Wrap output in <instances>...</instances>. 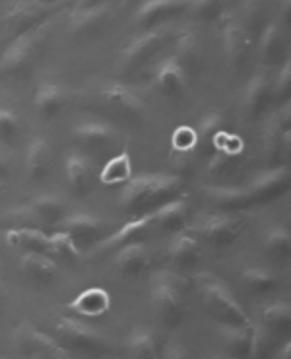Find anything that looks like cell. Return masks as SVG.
<instances>
[{"instance_id": "5b68a950", "label": "cell", "mask_w": 291, "mask_h": 359, "mask_svg": "<svg viewBox=\"0 0 291 359\" xmlns=\"http://www.w3.org/2000/svg\"><path fill=\"white\" fill-rule=\"evenodd\" d=\"M290 101L270 115L266 125L262 128V148L268 159V165H287V156H290Z\"/></svg>"}, {"instance_id": "ac0fdd59", "label": "cell", "mask_w": 291, "mask_h": 359, "mask_svg": "<svg viewBox=\"0 0 291 359\" xmlns=\"http://www.w3.org/2000/svg\"><path fill=\"white\" fill-rule=\"evenodd\" d=\"M53 165V150L45 136H35L27 144L25 151V175L34 183H41L49 177Z\"/></svg>"}, {"instance_id": "d590c367", "label": "cell", "mask_w": 291, "mask_h": 359, "mask_svg": "<svg viewBox=\"0 0 291 359\" xmlns=\"http://www.w3.org/2000/svg\"><path fill=\"white\" fill-rule=\"evenodd\" d=\"M50 255L55 260H62L67 264H78L82 260V252L76 247L72 237L65 229H57L49 235Z\"/></svg>"}, {"instance_id": "836d02e7", "label": "cell", "mask_w": 291, "mask_h": 359, "mask_svg": "<svg viewBox=\"0 0 291 359\" xmlns=\"http://www.w3.org/2000/svg\"><path fill=\"white\" fill-rule=\"evenodd\" d=\"M262 249H264V252H266L270 259L278 260V262L290 259V252H291L290 229L280 226V224L268 227L266 231H264V235H262Z\"/></svg>"}, {"instance_id": "3957f363", "label": "cell", "mask_w": 291, "mask_h": 359, "mask_svg": "<svg viewBox=\"0 0 291 359\" xmlns=\"http://www.w3.org/2000/svg\"><path fill=\"white\" fill-rule=\"evenodd\" d=\"M198 295L204 309L217 325L252 326V320L243 305L233 295L231 287L214 274H202L198 278Z\"/></svg>"}, {"instance_id": "60d3db41", "label": "cell", "mask_w": 291, "mask_h": 359, "mask_svg": "<svg viewBox=\"0 0 291 359\" xmlns=\"http://www.w3.org/2000/svg\"><path fill=\"white\" fill-rule=\"evenodd\" d=\"M175 60L181 65L184 74H189L192 70L198 68V47L192 41V37H183L179 45H177V53H175Z\"/></svg>"}, {"instance_id": "8d00e7d4", "label": "cell", "mask_w": 291, "mask_h": 359, "mask_svg": "<svg viewBox=\"0 0 291 359\" xmlns=\"http://www.w3.org/2000/svg\"><path fill=\"white\" fill-rule=\"evenodd\" d=\"M247 41H249V37H247V29L245 27L237 25L235 22H229V24L225 25L224 47L231 62H235V65L241 62L245 53H247Z\"/></svg>"}, {"instance_id": "603a6c76", "label": "cell", "mask_w": 291, "mask_h": 359, "mask_svg": "<svg viewBox=\"0 0 291 359\" xmlns=\"http://www.w3.org/2000/svg\"><path fill=\"white\" fill-rule=\"evenodd\" d=\"M68 309L88 318L103 317L111 309V295L103 287H88L68 303Z\"/></svg>"}, {"instance_id": "c3c4849f", "label": "cell", "mask_w": 291, "mask_h": 359, "mask_svg": "<svg viewBox=\"0 0 291 359\" xmlns=\"http://www.w3.org/2000/svg\"><path fill=\"white\" fill-rule=\"evenodd\" d=\"M4 187H6V183H4V181H0V196L4 194Z\"/></svg>"}, {"instance_id": "52a82bcc", "label": "cell", "mask_w": 291, "mask_h": 359, "mask_svg": "<svg viewBox=\"0 0 291 359\" xmlns=\"http://www.w3.org/2000/svg\"><path fill=\"white\" fill-rule=\"evenodd\" d=\"M70 136L80 150L93 151V154L107 151L119 140V134H116L115 128L105 121H100V118L78 121L76 125H72Z\"/></svg>"}, {"instance_id": "4dcf8cb0", "label": "cell", "mask_w": 291, "mask_h": 359, "mask_svg": "<svg viewBox=\"0 0 291 359\" xmlns=\"http://www.w3.org/2000/svg\"><path fill=\"white\" fill-rule=\"evenodd\" d=\"M260 318H262V326L272 334L287 332L291 323L290 303L283 299H268L260 307Z\"/></svg>"}, {"instance_id": "d4e9b609", "label": "cell", "mask_w": 291, "mask_h": 359, "mask_svg": "<svg viewBox=\"0 0 291 359\" xmlns=\"http://www.w3.org/2000/svg\"><path fill=\"white\" fill-rule=\"evenodd\" d=\"M245 168H247L245 151H241V154H224V151H216V154L210 158L208 165H206V175H208L214 183H227V181H233L239 173H243Z\"/></svg>"}, {"instance_id": "e575fe53", "label": "cell", "mask_w": 291, "mask_h": 359, "mask_svg": "<svg viewBox=\"0 0 291 359\" xmlns=\"http://www.w3.org/2000/svg\"><path fill=\"white\" fill-rule=\"evenodd\" d=\"M133 179V159L128 151H121L119 156L111 158L101 169L100 181L107 187L125 184Z\"/></svg>"}, {"instance_id": "8992f818", "label": "cell", "mask_w": 291, "mask_h": 359, "mask_svg": "<svg viewBox=\"0 0 291 359\" xmlns=\"http://www.w3.org/2000/svg\"><path fill=\"white\" fill-rule=\"evenodd\" d=\"M243 231H245L243 217L233 216L231 212L212 214V216L204 217L198 226L192 229V233L196 235L200 241L214 247V249H219V251L233 247L241 239Z\"/></svg>"}, {"instance_id": "f1b7e54d", "label": "cell", "mask_w": 291, "mask_h": 359, "mask_svg": "<svg viewBox=\"0 0 291 359\" xmlns=\"http://www.w3.org/2000/svg\"><path fill=\"white\" fill-rule=\"evenodd\" d=\"M163 41V32H150V34L140 35L126 47L123 55V67L126 70L142 67L148 59H151L158 53L159 45Z\"/></svg>"}, {"instance_id": "f6af8a7d", "label": "cell", "mask_w": 291, "mask_h": 359, "mask_svg": "<svg viewBox=\"0 0 291 359\" xmlns=\"http://www.w3.org/2000/svg\"><path fill=\"white\" fill-rule=\"evenodd\" d=\"M291 74H290V65H287V60H285V65L280 70V74L276 80H272V100L278 101H285L290 100V84H291Z\"/></svg>"}, {"instance_id": "ee69618b", "label": "cell", "mask_w": 291, "mask_h": 359, "mask_svg": "<svg viewBox=\"0 0 291 359\" xmlns=\"http://www.w3.org/2000/svg\"><path fill=\"white\" fill-rule=\"evenodd\" d=\"M224 0H192V12L200 20H216L222 14Z\"/></svg>"}, {"instance_id": "4fadbf2b", "label": "cell", "mask_w": 291, "mask_h": 359, "mask_svg": "<svg viewBox=\"0 0 291 359\" xmlns=\"http://www.w3.org/2000/svg\"><path fill=\"white\" fill-rule=\"evenodd\" d=\"M151 212H154V210H151ZM151 212H146V214H140V216L130 217V219L125 222L116 231H113L111 235H105L93 249L100 252H107L113 251V249H119V247H123L126 243L142 241V239L151 231V217H154Z\"/></svg>"}, {"instance_id": "9a60e30c", "label": "cell", "mask_w": 291, "mask_h": 359, "mask_svg": "<svg viewBox=\"0 0 291 359\" xmlns=\"http://www.w3.org/2000/svg\"><path fill=\"white\" fill-rule=\"evenodd\" d=\"M116 270L125 280H140L150 266V249L144 241L126 243L116 249Z\"/></svg>"}, {"instance_id": "74e56055", "label": "cell", "mask_w": 291, "mask_h": 359, "mask_svg": "<svg viewBox=\"0 0 291 359\" xmlns=\"http://www.w3.org/2000/svg\"><path fill=\"white\" fill-rule=\"evenodd\" d=\"M283 34L280 25L270 24L262 29V37H260V55L268 65H272L276 60L283 57Z\"/></svg>"}, {"instance_id": "484cf974", "label": "cell", "mask_w": 291, "mask_h": 359, "mask_svg": "<svg viewBox=\"0 0 291 359\" xmlns=\"http://www.w3.org/2000/svg\"><path fill=\"white\" fill-rule=\"evenodd\" d=\"M34 43L35 35L32 32H27L24 37H20L2 57L0 67L12 78H22L25 74V70L29 67V59L34 55Z\"/></svg>"}, {"instance_id": "ffe728a7", "label": "cell", "mask_w": 291, "mask_h": 359, "mask_svg": "<svg viewBox=\"0 0 291 359\" xmlns=\"http://www.w3.org/2000/svg\"><path fill=\"white\" fill-rule=\"evenodd\" d=\"M32 105H34L35 113L39 117L45 118V121H53V118H57L67 109L68 97L60 86L43 82V84L35 88Z\"/></svg>"}, {"instance_id": "bcb514c9", "label": "cell", "mask_w": 291, "mask_h": 359, "mask_svg": "<svg viewBox=\"0 0 291 359\" xmlns=\"http://www.w3.org/2000/svg\"><path fill=\"white\" fill-rule=\"evenodd\" d=\"M10 175H12V163H10L8 154L0 148V181L6 183Z\"/></svg>"}, {"instance_id": "f35d334b", "label": "cell", "mask_w": 291, "mask_h": 359, "mask_svg": "<svg viewBox=\"0 0 291 359\" xmlns=\"http://www.w3.org/2000/svg\"><path fill=\"white\" fill-rule=\"evenodd\" d=\"M198 146V133H196L194 126L181 125L177 126L173 134H171V150H173V154H191V156H194Z\"/></svg>"}, {"instance_id": "2e32d148", "label": "cell", "mask_w": 291, "mask_h": 359, "mask_svg": "<svg viewBox=\"0 0 291 359\" xmlns=\"http://www.w3.org/2000/svg\"><path fill=\"white\" fill-rule=\"evenodd\" d=\"M101 97L109 107H113L121 117L128 121H142L146 117V103L138 93L123 84H107L101 90Z\"/></svg>"}, {"instance_id": "ba28073f", "label": "cell", "mask_w": 291, "mask_h": 359, "mask_svg": "<svg viewBox=\"0 0 291 359\" xmlns=\"http://www.w3.org/2000/svg\"><path fill=\"white\" fill-rule=\"evenodd\" d=\"M58 226L72 237V241L76 243V247L80 249V252L93 249L105 237L103 233H107L103 219L100 216L88 214V212L68 214Z\"/></svg>"}, {"instance_id": "9c48e42d", "label": "cell", "mask_w": 291, "mask_h": 359, "mask_svg": "<svg viewBox=\"0 0 291 359\" xmlns=\"http://www.w3.org/2000/svg\"><path fill=\"white\" fill-rule=\"evenodd\" d=\"M252 194L255 204H264L282 196L290 187V168L287 165H268V169L245 181Z\"/></svg>"}, {"instance_id": "cb8c5ba5", "label": "cell", "mask_w": 291, "mask_h": 359, "mask_svg": "<svg viewBox=\"0 0 291 359\" xmlns=\"http://www.w3.org/2000/svg\"><path fill=\"white\" fill-rule=\"evenodd\" d=\"M65 175L72 192H76L78 196H86L92 189V168L88 158L80 150L65 154Z\"/></svg>"}, {"instance_id": "277c9868", "label": "cell", "mask_w": 291, "mask_h": 359, "mask_svg": "<svg viewBox=\"0 0 291 359\" xmlns=\"http://www.w3.org/2000/svg\"><path fill=\"white\" fill-rule=\"evenodd\" d=\"M53 332L72 355H103L109 351V344L103 336L78 318L58 317L53 320Z\"/></svg>"}, {"instance_id": "e0dca14e", "label": "cell", "mask_w": 291, "mask_h": 359, "mask_svg": "<svg viewBox=\"0 0 291 359\" xmlns=\"http://www.w3.org/2000/svg\"><path fill=\"white\" fill-rule=\"evenodd\" d=\"M255 332L257 326L217 325V340L227 355L231 358H252L255 355Z\"/></svg>"}, {"instance_id": "7a4b0ae2", "label": "cell", "mask_w": 291, "mask_h": 359, "mask_svg": "<svg viewBox=\"0 0 291 359\" xmlns=\"http://www.w3.org/2000/svg\"><path fill=\"white\" fill-rule=\"evenodd\" d=\"M191 282L181 272L158 270L151 276L150 297L159 323L167 328H177L187 313V295Z\"/></svg>"}, {"instance_id": "5bb4252c", "label": "cell", "mask_w": 291, "mask_h": 359, "mask_svg": "<svg viewBox=\"0 0 291 359\" xmlns=\"http://www.w3.org/2000/svg\"><path fill=\"white\" fill-rule=\"evenodd\" d=\"M189 212H191V202L184 196H177L173 201L161 204L154 210L151 214V231L158 233L173 235L187 227V219H189Z\"/></svg>"}, {"instance_id": "7dc6e473", "label": "cell", "mask_w": 291, "mask_h": 359, "mask_svg": "<svg viewBox=\"0 0 291 359\" xmlns=\"http://www.w3.org/2000/svg\"><path fill=\"white\" fill-rule=\"evenodd\" d=\"M103 2H105V0H78V2H76V12L97 8V6H103Z\"/></svg>"}, {"instance_id": "f546056e", "label": "cell", "mask_w": 291, "mask_h": 359, "mask_svg": "<svg viewBox=\"0 0 291 359\" xmlns=\"http://www.w3.org/2000/svg\"><path fill=\"white\" fill-rule=\"evenodd\" d=\"M239 280L247 292L257 293V295H270L276 292V287L280 284L278 276L264 266H247L245 270H241Z\"/></svg>"}, {"instance_id": "b9f144b4", "label": "cell", "mask_w": 291, "mask_h": 359, "mask_svg": "<svg viewBox=\"0 0 291 359\" xmlns=\"http://www.w3.org/2000/svg\"><path fill=\"white\" fill-rule=\"evenodd\" d=\"M22 134V118L14 109L0 105V138L6 142H14Z\"/></svg>"}, {"instance_id": "7bdbcfd3", "label": "cell", "mask_w": 291, "mask_h": 359, "mask_svg": "<svg viewBox=\"0 0 291 359\" xmlns=\"http://www.w3.org/2000/svg\"><path fill=\"white\" fill-rule=\"evenodd\" d=\"M212 144H214L216 151H224V154H241V151H245V142H243L241 136L222 130V128L212 136Z\"/></svg>"}, {"instance_id": "d6a6232c", "label": "cell", "mask_w": 291, "mask_h": 359, "mask_svg": "<svg viewBox=\"0 0 291 359\" xmlns=\"http://www.w3.org/2000/svg\"><path fill=\"white\" fill-rule=\"evenodd\" d=\"M187 2L184 0H148L146 4H142L138 12V22L140 25H154L165 20L169 16H175L179 12H183Z\"/></svg>"}, {"instance_id": "44dd1931", "label": "cell", "mask_w": 291, "mask_h": 359, "mask_svg": "<svg viewBox=\"0 0 291 359\" xmlns=\"http://www.w3.org/2000/svg\"><path fill=\"white\" fill-rule=\"evenodd\" d=\"M20 342L24 346L25 355H41V358H74L70 351L57 342L53 336L34 328H24L20 332Z\"/></svg>"}, {"instance_id": "30bf717a", "label": "cell", "mask_w": 291, "mask_h": 359, "mask_svg": "<svg viewBox=\"0 0 291 359\" xmlns=\"http://www.w3.org/2000/svg\"><path fill=\"white\" fill-rule=\"evenodd\" d=\"M169 260L177 270H192L200 264L204 257V247L192 229H181L171 235L169 249H167Z\"/></svg>"}, {"instance_id": "d6986e66", "label": "cell", "mask_w": 291, "mask_h": 359, "mask_svg": "<svg viewBox=\"0 0 291 359\" xmlns=\"http://www.w3.org/2000/svg\"><path fill=\"white\" fill-rule=\"evenodd\" d=\"M154 84L158 92L171 100H181L187 93V74L181 65L175 60V57L163 60L154 74Z\"/></svg>"}, {"instance_id": "4316f807", "label": "cell", "mask_w": 291, "mask_h": 359, "mask_svg": "<svg viewBox=\"0 0 291 359\" xmlns=\"http://www.w3.org/2000/svg\"><path fill=\"white\" fill-rule=\"evenodd\" d=\"M4 239L12 249H22V252L50 255L49 235L41 231V229H37V227H12V229L6 231Z\"/></svg>"}, {"instance_id": "7402d4cb", "label": "cell", "mask_w": 291, "mask_h": 359, "mask_svg": "<svg viewBox=\"0 0 291 359\" xmlns=\"http://www.w3.org/2000/svg\"><path fill=\"white\" fill-rule=\"evenodd\" d=\"M20 268L29 280L37 284H53L58 276V260L43 252H22Z\"/></svg>"}, {"instance_id": "7c38bea8", "label": "cell", "mask_w": 291, "mask_h": 359, "mask_svg": "<svg viewBox=\"0 0 291 359\" xmlns=\"http://www.w3.org/2000/svg\"><path fill=\"white\" fill-rule=\"evenodd\" d=\"M272 80L264 72H258L249 80L243 95V111L245 117L257 123L268 115V109L272 105Z\"/></svg>"}, {"instance_id": "6da1fadb", "label": "cell", "mask_w": 291, "mask_h": 359, "mask_svg": "<svg viewBox=\"0 0 291 359\" xmlns=\"http://www.w3.org/2000/svg\"><path fill=\"white\" fill-rule=\"evenodd\" d=\"M184 181L171 173H150L130 179L121 192V208L128 216H140L183 192Z\"/></svg>"}, {"instance_id": "ab89813d", "label": "cell", "mask_w": 291, "mask_h": 359, "mask_svg": "<svg viewBox=\"0 0 291 359\" xmlns=\"http://www.w3.org/2000/svg\"><path fill=\"white\" fill-rule=\"evenodd\" d=\"M41 16V8L32 2H20L6 14V24L12 25L14 29H24L34 24V20Z\"/></svg>"}, {"instance_id": "83f0119b", "label": "cell", "mask_w": 291, "mask_h": 359, "mask_svg": "<svg viewBox=\"0 0 291 359\" xmlns=\"http://www.w3.org/2000/svg\"><path fill=\"white\" fill-rule=\"evenodd\" d=\"M27 210L34 214L39 224L45 226H58L68 216L67 202L57 194H37L29 201Z\"/></svg>"}, {"instance_id": "8fae6325", "label": "cell", "mask_w": 291, "mask_h": 359, "mask_svg": "<svg viewBox=\"0 0 291 359\" xmlns=\"http://www.w3.org/2000/svg\"><path fill=\"white\" fill-rule=\"evenodd\" d=\"M204 196L212 202V206L224 212H237V210L255 206L252 194L247 189L245 181L243 183H214L204 189Z\"/></svg>"}, {"instance_id": "1f68e13d", "label": "cell", "mask_w": 291, "mask_h": 359, "mask_svg": "<svg viewBox=\"0 0 291 359\" xmlns=\"http://www.w3.org/2000/svg\"><path fill=\"white\" fill-rule=\"evenodd\" d=\"M125 350L133 358H158L159 355L158 340L146 326H134L130 334L126 336Z\"/></svg>"}]
</instances>
